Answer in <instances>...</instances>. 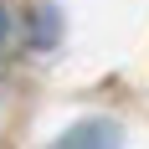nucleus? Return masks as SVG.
Segmentation results:
<instances>
[{
  "mask_svg": "<svg viewBox=\"0 0 149 149\" xmlns=\"http://www.w3.org/2000/svg\"><path fill=\"white\" fill-rule=\"evenodd\" d=\"M52 149H123V129L113 118H82L52 139Z\"/></svg>",
  "mask_w": 149,
  "mask_h": 149,
  "instance_id": "obj_1",
  "label": "nucleus"
},
{
  "mask_svg": "<svg viewBox=\"0 0 149 149\" xmlns=\"http://www.w3.org/2000/svg\"><path fill=\"white\" fill-rule=\"evenodd\" d=\"M57 41V10H36V46Z\"/></svg>",
  "mask_w": 149,
  "mask_h": 149,
  "instance_id": "obj_2",
  "label": "nucleus"
},
{
  "mask_svg": "<svg viewBox=\"0 0 149 149\" xmlns=\"http://www.w3.org/2000/svg\"><path fill=\"white\" fill-rule=\"evenodd\" d=\"M5 26H10V21H5V10H0V41H5Z\"/></svg>",
  "mask_w": 149,
  "mask_h": 149,
  "instance_id": "obj_3",
  "label": "nucleus"
}]
</instances>
